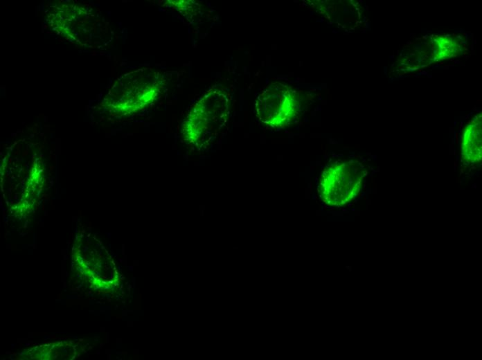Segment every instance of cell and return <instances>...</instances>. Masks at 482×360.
Masks as SVG:
<instances>
[{"mask_svg": "<svg viewBox=\"0 0 482 360\" xmlns=\"http://www.w3.org/2000/svg\"><path fill=\"white\" fill-rule=\"evenodd\" d=\"M366 170L356 160H338L322 172L319 193L327 205L341 207L352 201L360 192Z\"/></svg>", "mask_w": 482, "mask_h": 360, "instance_id": "cell-1", "label": "cell"}, {"mask_svg": "<svg viewBox=\"0 0 482 360\" xmlns=\"http://www.w3.org/2000/svg\"><path fill=\"white\" fill-rule=\"evenodd\" d=\"M274 86L260 96L257 116L269 127H284L298 115L300 102L296 91L291 87L279 84Z\"/></svg>", "mask_w": 482, "mask_h": 360, "instance_id": "cell-2", "label": "cell"}, {"mask_svg": "<svg viewBox=\"0 0 482 360\" xmlns=\"http://www.w3.org/2000/svg\"><path fill=\"white\" fill-rule=\"evenodd\" d=\"M481 114L471 119L464 128L461 141V156L465 164H476L481 160Z\"/></svg>", "mask_w": 482, "mask_h": 360, "instance_id": "cell-3", "label": "cell"}, {"mask_svg": "<svg viewBox=\"0 0 482 360\" xmlns=\"http://www.w3.org/2000/svg\"><path fill=\"white\" fill-rule=\"evenodd\" d=\"M434 60H440L455 56L460 50V46L456 41L450 37H436L433 42Z\"/></svg>", "mask_w": 482, "mask_h": 360, "instance_id": "cell-4", "label": "cell"}]
</instances>
